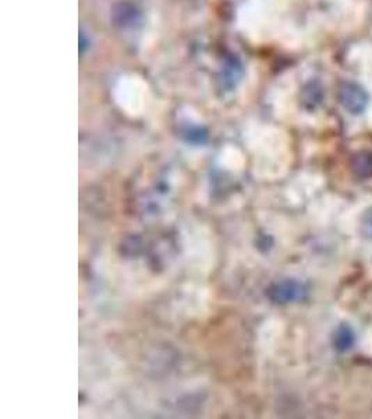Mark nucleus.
Returning <instances> with one entry per match:
<instances>
[{
	"label": "nucleus",
	"instance_id": "1",
	"mask_svg": "<svg viewBox=\"0 0 372 419\" xmlns=\"http://www.w3.org/2000/svg\"><path fill=\"white\" fill-rule=\"evenodd\" d=\"M339 102L351 115H361L370 105V95L367 89L354 82H346L339 88Z\"/></svg>",
	"mask_w": 372,
	"mask_h": 419
},
{
	"label": "nucleus",
	"instance_id": "2",
	"mask_svg": "<svg viewBox=\"0 0 372 419\" xmlns=\"http://www.w3.org/2000/svg\"><path fill=\"white\" fill-rule=\"evenodd\" d=\"M304 293H305L304 285H301L297 281L289 280V281H283V283L278 284L272 290V298L276 302L289 303V302H294V300L301 299L304 296Z\"/></svg>",
	"mask_w": 372,
	"mask_h": 419
},
{
	"label": "nucleus",
	"instance_id": "3",
	"mask_svg": "<svg viewBox=\"0 0 372 419\" xmlns=\"http://www.w3.org/2000/svg\"><path fill=\"white\" fill-rule=\"evenodd\" d=\"M356 332L353 327L347 323H342L336 327L334 333L332 335V342L336 351L339 352H349L356 345Z\"/></svg>",
	"mask_w": 372,
	"mask_h": 419
},
{
	"label": "nucleus",
	"instance_id": "4",
	"mask_svg": "<svg viewBox=\"0 0 372 419\" xmlns=\"http://www.w3.org/2000/svg\"><path fill=\"white\" fill-rule=\"evenodd\" d=\"M350 169L353 175L359 179L372 178V153L371 151H359L353 154L350 160Z\"/></svg>",
	"mask_w": 372,
	"mask_h": 419
},
{
	"label": "nucleus",
	"instance_id": "5",
	"mask_svg": "<svg viewBox=\"0 0 372 419\" xmlns=\"http://www.w3.org/2000/svg\"><path fill=\"white\" fill-rule=\"evenodd\" d=\"M360 234L372 241V207H368L360 217Z\"/></svg>",
	"mask_w": 372,
	"mask_h": 419
}]
</instances>
